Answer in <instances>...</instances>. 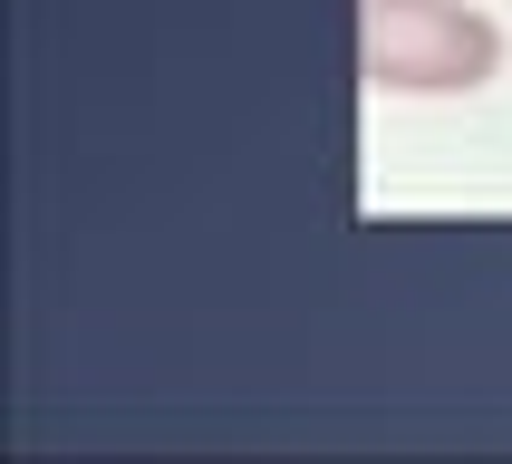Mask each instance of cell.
<instances>
[{"label": "cell", "mask_w": 512, "mask_h": 464, "mask_svg": "<svg viewBox=\"0 0 512 464\" xmlns=\"http://www.w3.org/2000/svg\"><path fill=\"white\" fill-rule=\"evenodd\" d=\"M503 68V29L474 0H368L358 78L377 97H474Z\"/></svg>", "instance_id": "obj_1"}]
</instances>
